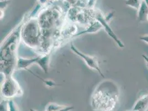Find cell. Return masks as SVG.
Here are the masks:
<instances>
[{
  "label": "cell",
  "instance_id": "1",
  "mask_svg": "<svg viewBox=\"0 0 148 111\" xmlns=\"http://www.w3.org/2000/svg\"><path fill=\"white\" fill-rule=\"evenodd\" d=\"M117 86L111 80L101 83L93 93L91 105L95 111H113L119 99Z\"/></svg>",
  "mask_w": 148,
  "mask_h": 111
},
{
  "label": "cell",
  "instance_id": "12",
  "mask_svg": "<svg viewBox=\"0 0 148 111\" xmlns=\"http://www.w3.org/2000/svg\"><path fill=\"white\" fill-rule=\"evenodd\" d=\"M73 108L74 107L73 106H65L62 109L56 111H71L73 110Z\"/></svg>",
  "mask_w": 148,
  "mask_h": 111
},
{
  "label": "cell",
  "instance_id": "13",
  "mask_svg": "<svg viewBox=\"0 0 148 111\" xmlns=\"http://www.w3.org/2000/svg\"><path fill=\"white\" fill-rule=\"evenodd\" d=\"M140 40L145 42V43H148V35H143L141 37H140Z\"/></svg>",
  "mask_w": 148,
  "mask_h": 111
},
{
  "label": "cell",
  "instance_id": "4",
  "mask_svg": "<svg viewBox=\"0 0 148 111\" xmlns=\"http://www.w3.org/2000/svg\"><path fill=\"white\" fill-rule=\"evenodd\" d=\"M96 19L98 21V22H99L101 24V25H102V27H103L105 28V31H106V32L108 33V35L116 42V43H117L118 46L121 48H124V44L118 38L117 35L114 33V32L112 30L111 27L110 26V25H108L107 19L105 18L103 16L102 14L100 12H99V13H97L96 15Z\"/></svg>",
  "mask_w": 148,
  "mask_h": 111
},
{
  "label": "cell",
  "instance_id": "2",
  "mask_svg": "<svg viewBox=\"0 0 148 111\" xmlns=\"http://www.w3.org/2000/svg\"><path fill=\"white\" fill-rule=\"evenodd\" d=\"M1 94L5 99H10L21 96L23 92L18 83L9 76L5 80L1 89Z\"/></svg>",
  "mask_w": 148,
  "mask_h": 111
},
{
  "label": "cell",
  "instance_id": "3",
  "mask_svg": "<svg viewBox=\"0 0 148 111\" xmlns=\"http://www.w3.org/2000/svg\"><path fill=\"white\" fill-rule=\"evenodd\" d=\"M70 48L74 53H75L76 55L78 56L79 57H80L81 58H82L84 61V62L86 63L87 66H88L90 68H91L92 69H95V70L97 71L102 77H105L104 75L101 72L99 67L98 60L95 57L87 55L86 54L83 53L82 52H81L80 51H79L77 49H76V47L73 43L71 44Z\"/></svg>",
  "mask_w": 148,
  "mask_h": 111
},
{
  "label": "cell",
  "instance_id": "9",
  "mask_svg": "<svg viewBox=\"0 0 148 111\" xmlns=\"http://www.w3.org/2000/svg\"><path fill=\"white\" fill-rule=\"evenodd\" d=\"M65 105H58L56 103H50L47 105L45 111H56L64 108Z\"/></svg>",
  "mask_w": 148,
  "mask_h": 111
},
{
  "label": "cell",
  "instance_id": "5",
  "mask_svg": "<svg viewBox=\"0 0 148 111\" xmlns=\"http://www.w3.org/2000/svg\"><path fill=\"white\" fill-rule=\"evenodd\" d=\"M148 108V94L142 96L134 105L133 111H146Z\"/></svg>",
  "mask_w": 148,
  "mask_h": 111
},
{
  "label": "cell",
  "instance_id": "17",
  "mask_svg": "<svg viewBox=\"0 0 148 111\" xmlns=\"http://www.w3.org/2000/svg\"></svg>",
  "mask_w": 148,
  "mask_h": 111
},
{
  "label": "cell",
  "instance_id": "16",
  "mask_svg": "<svg viewBox=\"0 0 148 111\" xmlns=\"http://www.w3.org/2000/svg\"><path fill=\"white\" fill-rule=\"evenodd\" d=\"M29 111H36V110H34V109H30V110Z\"/></svg>",
  "mask_w": 148,
  "mask_h": 111
},
{
  "label": "cell",
  "instance_id": "14",
  "mask_svg": "<svg viewBox=\"0 0 148 111\" xmlns=\"http://www.w3.org/2000/svg\"><path fill=\"white\" fill-rule=\"evenodd\" d=\"M142 57L144 58V61L146 62L147 65L148 67V57L147 56L145 55H142Z\"/></svg>",
  "mask_w": 148,
  "mask_h": 111
},
{
  "label": "cell",
  "instance_id": "10",
  "mask_svg": "<svg viewBox=\"0 0 148 111\" xmlns=\"http://www.w3.org/2000/svg\"><path fill=\"white\" fill-rule=\"evenodd\" d=\"M8 105L9 111H19L18 105L13 100H8Z\"/></svg>",
  "mask_w": 148,
  "mask_h": 111
},
{
  "label": "cell",
  "instance_id": "11",
  "mask_svg": "<svg viewBox=\"0 0 148 111\" xmlns=\"http://www.w3.org/2000/svg\"><path fill=\"white\" fill-rule=\"evenodd\" d=\"M0 111H9L8 100H3L1 102L0 105Z\"/></svg>",
  "mask_w": 148,
  "mask_h": 111
},
{
  "label": "cell",
  "instance_id": "15",
  "mask_svg": "<svg viewBox=\"0 0 148 111\" xmlns=\"http://www.w3.org/2000/svg\"><path fill=\"white\" fill-rule=\"evenodd\" d=\"M145 1V3H147V6L148 7V0H144Z\"/></svg>",
  "mask_w": 148,
  "mask_h": 111
},
{
  "label": "cell",
  "instance_id": "8",
  "mask_svg": "<svg viewBox=\"0 0 148 111\" xmlns=\"http://www.w3.org/2000/svg\"><path fill=\"white\" fill-rule=\"evenodd\" d=\"M143 0H125V3L128 6L132 7L136 10H138Z\"/></svg>",
  "mask_w": 148,
  "mask_h": 111
},
{
  "label": "cell",
  "instance_id": "6",
  "mask_svg": "<svg viewBox=\"0 0 148 111\" xmlns=\"http://www.w3.org/2000/svg\"><path fill=\"white\" fill-rule=\"evenodd\" d=\"M137 16L138 21L140 22H143L148 20V7L144 0L143 1L138 10Z\"/></svg>",
  "mask_w": 148,
  "mask_h": 111
},
{
  "label": "cell",
  "instance_id": "18",
  "mask_svg": "<svg viewBox=\"0 0 148 111\" xmlns=\"http://www.w3.org/2000/svg\"></svg>",
  "mask_w": 148,
  "mask_h": 111
},
{
  "label": "cell",
  "instance_id": "7",
  "mask_svg": "<svg viewBox=\"0 0 148 111\" xmlns=\"http://www.w3.org/2000/svg\"><path fill=\"white\" fill-rule=\"evenodd\" d=\"M39 59V56L33 58H24L19 57L17 60V67L19 69H26L28 67L31 66L32 64L37 63Z\"/></svg>",
  "mask_w": 148,
  "mask_h": 111
}]
</instances>
